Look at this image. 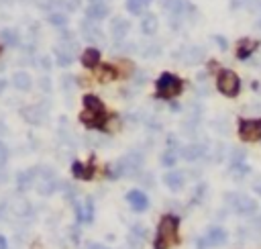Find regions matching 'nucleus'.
<instances>
[{
    "label": "nucleus",
    "mask_w": 261,
    "mask_h": 249,
    "mask_svg": "<svg viewBox=\"0 0 261 249\" xmlns=\"http://www.w3.org/2000/svg\"><path fill=\"white\" fill-rule=\"evenodd\" d=\"M202 153H204V147H200V145H190V147H186L184 157H186V159H196V157H200Z\"/></svg>",
    "instance_id": "obj_26"
},
{
    "label": "nucleus",
    "mask_w": 261,
    "mask_h": 249,
    "mask_svg": "<svg viewBox=\"0 0 261 249\" xmlns=\"http://www.w3.org/2000/svg\"><path fill=\"white\" fill-rule=\"evenodd\" d=\"M10 206H12V212L19 214V217H25V214H29V210H31V206H29V202L25 200V198H19V200H14Z\"/></svg>",
    "instance_id": "obj_23"
},
{
    "label": "nucleus",
    "mask_w": 261,
    "mask_h": 249,
    "mask_svg": "<svg viewBox=\"0 0 261 249\" xmlns=\"http://www.w3.org/2000/svg\"><path fill=\"white\" fill-rule=\"evenodd\" d=\"M182 80L178 76H173L169 72H163L157 80V84H155V88H157V96L159 98H176L180 92H182Z\"/></svg>",
    "instance_id": "obj_3"
},
{
    "label": "nucleus",
    "mask_w": 261,
    "mask_h": 249,
    "mask_svg": "<svg viewBox=\"0 0 261 249\" xmlns=\"http://www.w3.org/2000/svg\"><path fill=\"white\" fill-rule=\"evenodd\" d=\"M4 88H6V80H4V78H0V94L4 92Z\"/></svg>",
    "instance_id": "obj_32"
},
{
    "label": "nucleus",
    "mask_w": 261,
    "mask_h": 249,
    "mask_svg": "<svg viewBox=\"0 0 261 249\" xmlns=\"http://www.w3.org/2000/svg\"><path fill=\"white\" fill-rule=\"evenodd\" d=\"M0 133H4V125L2 123H0Z\"/></svg>",
    "instance_id": "obj_36"
},
{
    "label": "nucleus",
    "mask_w": 261,
    "mask_h": 249,
    "mask_svg": "<svg viewBox=\"0 0 261 249\" xmlns=\"http://www.w3.org/2000/svg\"><path fill=\"white\" fill-rule=\"evenodd\" d=\"M8 2H12V0H0V4H8Z\"/></svg>",
    "instance_id": "obj_35"
},
{
    "label": "nucleus",
    "mask_w": 261,
    "mask_h": 249,
    "mask_svg": "<svg viewBox=\"0 0 261 249\" xmlns=\"http://www.w3.org/2000/svg\"><path fill=\"white\" fill-rule=\"evenodd\" d=\"M163 2V6L167 8V10H176V12H182L188 4H186V0H161Z\"/></svg>",
    "instance_id": "obj_25"
},
{
    "label": "nucleus",
    "mask_w": 261,
    "mask_h": 249,
    "mask_svg": "<svg viewBox=\"0 0 261 249\" xmlns=\"http://www.w3.org/2000/svg\"><path fill=\"white\" fill-rule=\"evenodd\" d=\"M23 117L31 125H39L43 121V112L39 106H27V108H23Z\"/></svg>",
    "instance_id": "obj_15"
},
{
    "label": "nucleus",
    "mask_w": 261,
    "mask_h": 249,
    "mask_svg": "<svg viewBox=\"0 0 261 249\" xmlns=\"http://www.w3.org/2000/svg\"><path fill=\"white\" fill-rule=\"evenodd\" d=\"M84 112L80 114V121L88 127H104L106 123L108 114H106V108H104L102 100L94 94H88L84 96Z\"/></svg>",
    "instance_id": "obj_1"
},
{
    "label": "nucleus",
    "mask_w": 261,
    "mask_h": 249,
    "mask_svg": "<svg viewBox=\"0 0 261 249\" xmlns=\"http://www.w3.org/2000/svg\"><path fill=\"white\" fill-rule=\"evenodd\" d=\"M255 192L261 194V182H257V184H255Z\"/></svg>",
    "instance_id": "obj_34"
},
{
    "label": "nucleus",
    "mask_w": 261,
    "mask_h": 249,
    "mask_svg": "<svg viewBox=\"0 0 261 249\" xmlns=\"http://www.w3.org/2000/svg\"><path fill=\"white\" fill-rule=\"evenodd\" d=\"M127 200H129V204H131L137 212H141V210H145V208L149 206V198H147V194L141 192V190H131V192L127 194Z\"/></svg>",
    "instance_id": "obj_9"
},
{
    "label": "nucleus",
    "mask_w": 261,
    "mask_h": 249,
    "mask_svg": "<svg viewBox=\"0 0 261 249\" xmlns=\"http://www.w3.org/2000/svg\"><path fill=\"white\" fill-rule=\"evenodd\" d=\"M0 249H6V239L0 235Z\"/></svg>",
    "instance_id": "obj_33"
},
{
    "label": "nucleus",
    "mask_w": 261,
    "mask_h": 249,
    "mask_svg": "<svg viewBox=\"0 0 261 249\" xmlns=\"http://www.w3.org/2000/svg\"><path fill=\"white\" fill-rule=\"evenodd\" d=\"M163 182H165V186H167L169 190L178 192V190H182V188H184V174H182V172H178V170L167 172V174L163 176Z\"/></svg>",
    "instance_id": "obj_12"
},
{
    "label": "nucleus",
    "mask_w": 261,
    "mask_h": 249,
    "mask_svg": "<svg viewBox=\"0 0 261 249\" xmlns=\"http://www.w3.org/2000/svg\"><path fill=\"white\" fill-rule=\"evenodd\" d=\"M178 227L180 221L173 214H165L159 221L157 227V237H155V249H169L171 245L178 243Z\"/></svg>",
    "instance_id": "obj_2"
},
{
    "label": "nucleus",
    "mask_w": 261,
    "mask_h": 249,
    "mask_svg": "<svg viewBox=\"0 0 261 249\" xmlns=\"http://www.w3.org/2000/svg\"><path fill=\"white\" fill-rule=\"evenodd\" d=\"M82 63L86 65V68H96V65L100 63V51L94 47H88L82 53Z\"/></svg>",
    "instance_id": "obj_14"
},
{
    "label": "nucleus",
    "mask_w": 261,
    "mask_h": 249,
    "mask_svg": "<svg viewBox=\"0 0 261 249\" xmlns=\"http://www.w3.org/2000/svg\"><path fill=\"white\" fill-rule=\"evenodd\" d=\"M0 53H2V45H0Z\"/></svg>",
    "instance_id": "obj_37"
},
{
    "label": "nucleus",
    "mask_w": 261,
    "mask_h": 249,
    "mask_svg": "<svg viewBox=\"0 0 261 249\" xmlns=\"http://www.w3.org/2000/svg\"><path fill=\"white\" fill-rule=\"evenodd\" d=\"M108 12H110V8H108L106 2H92L88 8H86V14H88V19H92V21L106 19Z\"/></svg>",
    "instance_id": "obj_10"
},
{
    "label": "nucleus",
    "mask_w": 261,
    "mask_h": 249,
    "mask_svg": "<svg viewBox=\"0 0 261 249\" xmlns=\"http://www.w3.org/2000/svg\"><path fill=\"white\" fill-rule=\"evenodd\" d=\"M35 170H29V172H21L19 176H16V184H19L21 190H27L31 184H33V180H35Z\"/></svg>",
    "instance_id": "obj_22"
},
{
    "label": "nucleus",
    "mask_w": 261,
    "mask_h": 249,
    "mask_svg": "<svg viewBox=\"0 0 261 249\" xmlns=\"http://www.w3.org/2000/svg\"><path fill=\"white\" fill-rule=\"evenodd\" d=\"M6 159H8V149L4 143H0V168L6 163Z\"/></svg>",
    "instance_id": "obj_30"
},
{
    "label": "nucleus",
    "mask_w": 261,
    "mask_h": 249,
    "mask_svg": "<svg viewBox=\"0 0 261 249\" xmlns=\"http://www.w3.org/2000/svg\"><path fill=\"white\" fill-rule=\"evenodd\" d=\"M176 159H178V155L173 153V151H167V153H163V157H161L163 165H173V163H176Z\"/></svg>",
    "instance_id": "obj_29"
},
{
    "label": "nucleus",
    "mask_w": 261,
    "mask_h": 249,
    "mask_svg": "<svg viewBox=\"0 0 261 249\" xmlns=\"http://www.w3.org/2000/svg\"><path fill=\"white\" fill-rule=\"evenodd\" d=\"M94 217V206H92V200H84L82 204H78V219L80 221H92Z\"/></svg>",
    "instance_id": "obj_18"
},
{
    "label": "nucleus",
    "mask_w": 261,
    "mask_h": 249,
    "mask_svg": "<svg viewBox=\"0 0 261 249\" xmlns=\"http://www.w3.org/2000/svg\"><path fill=\"white\" fill-rule=\"evenodd\" d=\"M259 41L257 39H241L239 41V45H237V57L239 59H247V57H251L257 49H259Z\"/></svg>",
    "instance_id": "obj_7"
},
{
    "label": "nucleus",
    "mask_w": 261,
    "mask_h": 249,
    "mask_svg": "<svg viewBox=\"0 0 261 249\" xmlns=\"http://www.w3.org/2000/svg\"><path fill=\"white\" fill-rule=\"evenodd\" d=\"M227 239H229L227 231L220 229V227H214V229L208 231V235H206V237H202V239L198 241V249H206V247H220V245L227 243Z\"/></svg>",
    "instance_id": "obj_6"
},
{
    "label": "nucleus",
    "mask_w": 261,
    "mask_h": 249,
    "mask_svg": "<svg viewBox=\"0 0 261 249\" xmlns=\"http://www.w3.org/2000/svg\"><path fill=\"white\" fill-rule=\"evenodd\" d=\"M55 53H57V63L59 65H69V63H72V59H74L72 49H61V47H57Z\"/></svg>",
    "instance_id": "obj_24"
},
{
    "label": "nucleus",
    "mask_w": 261,
    "mask_h": 249,
    "mask_svg": "<svg viewBox=\"0 0 261 249\" xmlns=\"http://www.w3.org/2000/svg\"><path fill=\"white\" fill-rule=\"evenodd\" d=\"M239 137L243 141H259L261 139V119H247L239 123Z\"/></svg>",
    "instance_id": "obj_5"
},
{
    "label": "nucleus",
    "mask_w": 261,
    "mask_h": 249,
    "mask_svg": "<svg viewBox=\"0 0 261 249\" xmlns=\"http://www.w3.org/2000/svg\"><path fill=\"white\" fill-rule=\"evenodd\" d=\"M86 249H108L106 245H100V243H88L86 245Z\"/></svg>",
    "instance_id": "obj_31"
},
{
    "label": "nucleus",
    "mask_w": 261,
    "mask_h": 249,
    "mask_svg": "<svg viewBox=\"0 0 261 249\" xmlns=\"http://www.w3.org/2000/svg\"><path fill=\"white\" fill-rule=\"evenodd\" d=\"M0 39H2V43L4 45H8V47H14V45H19V33H16L14 29H2L0 31Z\"/></svg>",
    "instance_id": "obj_20"
},
{
    "label": "nucleus",
    "mask_w": 261,
    "mask_h": 249,
    "mask_svg": "<svg viewBox=\"0 0 261 249\" xmlns=\"http://www.w3.org/2000/svg\"><path fill=\"white\" fill-rule=\"evenodd\" d=\"M92 2H94V0H92ZM98 2H100V0H98Z\"/></svg>",
    "instance_id": "obj_38"
},
{
    "label": "nucleus",
    "mask_w": 261,
    "mask_h": 249,
    "mask_svg": "<svg viewBox=\"0 0 261 249\" xmlns=\"http://www.w3.org/2000/svg\"><path fill=\"white\" fill-rule=\"evenodd\" d=\"M110 31L114 39H125V35L129 33V23L125 19H114L110 25Z\"/></svg>",
    "instance_id": "obj_16"
},
{
    "label": "nucleus",
    "mask_w": 261,
    "mask_h": 249,
    "mask_svg": "<svg viewBox=\"0 0 261 249\" xmlns=\"http://www.w3.org/2000/svg\"><path fill=\"white\" fill-rule=\"evenodd\" d=\"M72 172H74V176L80 178V180H90L92 174H94L92 165H86V163H80V161H76V163L72 165Z\"/></svg>",
    "instance_id": "obj_17"
},
{
    "label": "nucleus",
    "mask_w": 261,
    "mask_h": 249,
    "mask_svg": "<svg viewBox=\"0 0 261 249\" xmlns=\"http://www.w3.org/2000/svg\"><path fill=\"white\" fill-rule=\"evenodd\" d=\"M55 186H57V182H55V178H53V174L51 172H43V176L37 180V192L39 194H43V196H49L51 192L55 190Z\"/></svg>",
    "instance_id": "obj_8"
},
{
    "label": "nucleus",
    "mask_w": 261,
    "mask_h": 249,
    "mask_svg": "<svg viewBox=\"0 0 261 249\" xmlns=\"http://www.w3.org/2000/svg\"><path fill=\"white\" fill-rule=\"evenodd\" d=\"M12 84H14V88H16V90L27 92V90H31L33 80H31V76H29L27 72H16V74L12 76Z\"/></svg>",
    "instance_id": "obj_13"
},
{
    "label": "nucleus",
    "mask_w": 261,
    "mask_h": 249,
    "mask_svg": "<svg viewBox=\"0 0 261 249\" xmlns=\"http://www.w3.org/2000/svg\"><path fill=\"white\" fill-rule=\"evenodd\" d=\"M49 23L53 25V27H63L67 23V16L63 12H51L49 14Z\"/></svg>",
    "instance_id": "obj_27"
},
{
    "label": "nucleus",
    "mask_w": 261,
    "mask_h": 249,
    "mask_svg": "<svg viewBox=\"0 0 261 249\" xmlns=\"http://www.w3.org/2000/svg\"><path fill=\"white\" fill-rule=\"evenodd\" d=\"M131 233L137 235L139 239H145V237H147V231H145L141 225H133V227H131Z\"/></svg>",
    "instance_id": "obj_28"
},
{
    "label": "nucleus",
    "mask_w": 261,
    "mask_h": 249,
    "mask_svg": "<svg viewBox=\"0 0 261 249\" xmlns=\"http://www.w3.org/2000/svg\"><path fill=\"white\" fill-rule=\"evenodd\" d=\"M149 4L151 0H127V8L131 14H143Z\"/></svg>",
    "instance_id": "obj_21"
},
{
    "label": "nucleus",
    "mask_w": 261,
    "mask_h": 249,
    "mask_svg": "<svg viewBox=\"0 0 261 249\" xmlns=\"http://www.w3.org/2000/svg\"><path fill=\"white\" fill-rule=\"evenodd\" d=\"M157 27H159L157 16H155L153 12H147V16H143V23H141L143 33H147V35H153V33L157 31Z\"/></svg>",
    "instance_id": "obj_19"
},
{
    "label": "nucleus",
    "mask_w": 261,
    "mask_h": 249,
    "mask_svg": "<svg viewBox=\"0 0 261 249\" xmlns=\"http://www.w3.org/2000/svg\"><path fill=\"white\" fill-rule=\"evenodd\" d=\"M216 88L224 94V96H237L239 90H241V82H239V76L233 72V70H222L218 74V80H216Z\"/></svg>",
    "instance_id": "obj_4"
},
{
    "label": "nucleus",
    "mask_w": 261,
    "mask_h": 249,
    "mask_svg": "<svg viewBox=\"0 0 261 249\" xmlns=\"http://www.w3.org/2000/svg\"><path fill=\"white\" fill-rule=\"evenodd\" d=\"M235 208H237L239 214H247V217H251L253 212H257V202L249 196H239L235 200Z\"/></svg>",
    "instance_id": "obj_11"
}]
</instances>
